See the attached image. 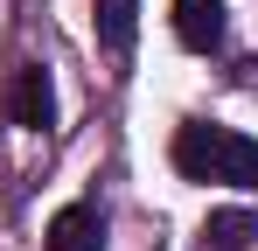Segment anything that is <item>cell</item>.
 <instances>
[{"mask_svg":"<svg viewBox=\"0 0 258 251\" xmlns=\"http://www.w3.org/2000/svg\"><path fill=\"white\" fill-rule=\"evenodd\" d=\"M133 28H140V0H98V49L126 56V49H133Z\"/></svg>","mask_w":258,"mask_h":251,"instance_id":"cell-5","label":"cell"},{"mask_svg":"<svg viewBox=\"0 0 258 251\" xmlns=\"http://www.w3.org/2000/svg\"><path fill=\"white\" fill-rule=\"evenodd\" d=\"M223 0H174V35L188 42V49H216L223 42Z\"/></svg>","mask_w":258,"mask_h":251,"instance_id":"cell-4","label":"cell"},{"mask_svg":"<svg viewBox=\"0 0 258 251\" xmlns=\"http://www.w3.org/2000/svg\"><path fill=\"white\" fill-rule=\"evenodd\" d=\"M105 244V216L91 203H70L56 209V223H49V251H98Z\"/></svg>","mask_w":258,"mask_h":251,"instance_id":"cell-3","label":"cell"},{"mask_svg":"<svg viewBox=\"0 0 258 251\" xmlns=\"http://www.w3.org/2000/svg\"><path fill=\"white\" fill-rule=\"evenodd\" d=\"M251 237H258V216H251V209H216L210 223H203V244H210V251H244Z\"/></svg>","mask_w":258,"mask_h":251,"instance_id":"cell-6","label":"cell"},{"mask_svg":"<svg viewBox=\"0 0 258 251\" xmlns=\"http://www.w3.org/2000/svg\"><path fill=\"white\" fill-rule=\"evenodd\" d=\"M7 112H14V126H28V133H42L49 119H56V91H49V70H14V84H7Z\"/></svg>","mask_w":258,"mask_h":251,"instance_id":"cell-2","label":"cell"},{"mask_svg":"<svg viewBox=\"0 0 258 251\" xmlns=\"http://www.w3.org/2000/svg\"><path fill=\"white\" fill-rule=\"evenodd\" d=\"M174 167L188 181L258 189V140L251 133H230V126H181L174 133Z\"/></svg>","mask_w":258,"mask_h":251,"instance_id":"cell-1","label":"cell"}]
</instances>
